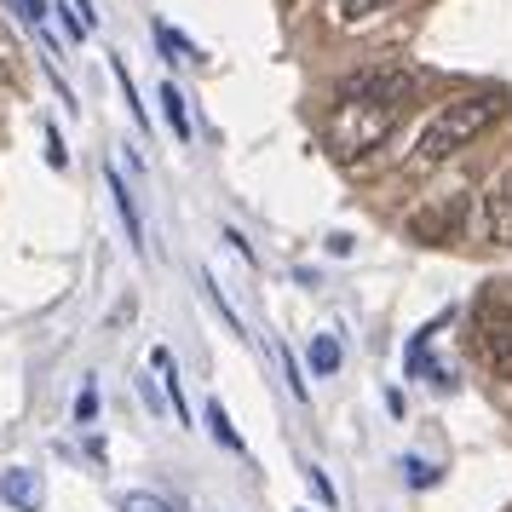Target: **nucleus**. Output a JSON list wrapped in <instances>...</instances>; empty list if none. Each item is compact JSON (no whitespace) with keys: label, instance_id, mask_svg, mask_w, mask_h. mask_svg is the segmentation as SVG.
Wrapping results in <instances>:
<instances>
[{"label":"nucleus","instance_id":"nucleus-1","mask_svg":"<svg viewBox=\"0 0 512 512\" xmlns=\"http://www.w3.org/2000/svg\"><path fill=\"white\" fill-rule=\"evenodd\" d=\"M501 110H507V98H501V93H466V98H455V104H443L438 116L420 127L415 162H420V167L449 162L455 150H466L472 139H484L489 127L501 121Z\"/></svg>","mask_w":512,"mask_h":512},{"label":"nucleus","instance_id":"nucleus-2","mask_svg":"<svg viewBox=\"0 0 512 512\" xmlns=\"http://www.w3.org/2000/svg\"><path fill=\"white\" fill-rule=\"evenodd\" d=\"M397 104H369V98H334V110H328V144L346 156V162H357V156H369V150H380V144L392 139L397 127Z\"/></svg>","mask_w":512,"mask_h":512},{"label":"nucleus","instance_id":"nucleus-3","mask_svg":"<svg viewBox=\"0 0 512 512\" xmlns=\"http://www.w3.org/2000/svg\"><path fill=\"white\" fill-rule=\"evenodd\" d=\"M472 346H478V357H484V369L495 380H512V305L507 300H478Z\"/></svg>","mask_w":512,"mask_h":512},{"label":"nucleus","instance_id":"nucleus-4","mask_svg":"<svg viewBox=\"0 0 512 512\" xmlns=\"http://www.w3.org/2000/svg\"><path fill=\"white\" fill-rule=\"evenodd\" d=\"M415 93V75L403 70V64H369V70H357L340 81V98H369V104H409Z\"/></svg>","mask_w":512,"mask_h":512},{"label":"nucleus","instance_id":"nucleus-5","mask_svg":"<svg viewBox=\"0 0 512 512\" xmlns=\"http://www.w3.org/2000/svg\"><path fill=\"white\" fill-rule=\"evenodd\" d=\"M484 236L495 248H512V167L484 190Z\"/></svg>","mask_w":512,"mask_h":512},{"label":"nucleus","instance_id":"nucleus-6","mask_svg":"<svg viewBox=\"0 0 512 512\" xmlns=\"http://www.w3.org/2000/svg\"><path fill=\"white\" fill-rule=\"evenodd\" d=\"M461 213H466L461 196L432 202V208H420L415 219H409V236H415V242H449V236H455V225H461Z\"/></svg>","mask_w":512,"mask_h":512},{"label":"nucleus","instance_id":"nucleus-7","mask_svg":"<svg viewBox=\"0 0 512 512\" xmlns=\"http://www.w3.org/2000/svg\"><path fill=\"white\" fill-rule=\"evenodd\" d=\"M0 495L18 512H35L41 507V478H35V472H6V478H0Z\"/></svg>","mask_w":512,"mask_h":512},{"label":"nucleus","instance_id":"nucleus-8","mask_svg":"<svg viewBox=\"0 0 512 512\" xmlns=\"http://www.w3.org/2000/svg\"><path fill=\"white\" fill-rule=\"evenodd\" d=\"M397 0H334V18L340 24H363V18H374V12H392Z\"/></svg>","mask_w":512,"mask_h":512},{"label":"nucleus","instance_id":"nucleus-9","mask_svg":"<svg viewBox=\"0 0 512 512\" xmlns=\"http://www.w3.org/2000/svg\"><path fill=\"white\" fill-rule=\"evenodd\" d=\"M311 369L317 374L340 369V340H334V334H317V340H311Z\"/></svg>","mask_w":512,"mask_h":512},{"label":"nucleus","instance_id":"nucleus-10","mask_svg":"<svg viewBox=\"0 0 512 512\" xmlns=\"http://www.w3.org/2000/svg\"><path fill=\"white\" fill-rule=\"evenodd\" d=\"M208 432L225 443V449H242V438H236V426H231V415H225V403H219V397L208 403Z\"/></svg>","mask_w":512,"mask_h":512},{"label":"nucleus","instance_id":"nucleus-11","mask_svg":"<svg viewBox=\"0 0 512 512\" xmlns=\"http://www.w3.org/2000/svg\"><path fill=\"white\" fill-rule=\"evenodd\" d=\"M162 116H167V127H173L179 139L190 133V121H185V98H179V87H173V81L162 87Z\"/></svg>","mask_w":512,"mask_h":512},{"label":"nucleus","instance_id":"nucleus-12","mask_svg":"<svg viewBox=\"0 0 512 512\" xmlns=\"http://www.w3.org/2000/svg\"><path fill=\"white\" fill-rule=\"evenodd\" d=\"M116 507H121V512H173L162 495H121Z\"/></svg>","mask_w":512,"mask_h":512},{"label":"nucleus","instance_id":"nucleus-13","mask_svg":"<svg viewBox=\"0 0 512 512\" xmlns=\"http://www.w3.org/2000/svg\"><path fill=\"white\" fill-rule=\"evenodd\" d=\"M93 415H98V392L87 386V392L75 397V420H93Z\"/></svg>","mask_w":512,"mask_h":512}]
</instances>
